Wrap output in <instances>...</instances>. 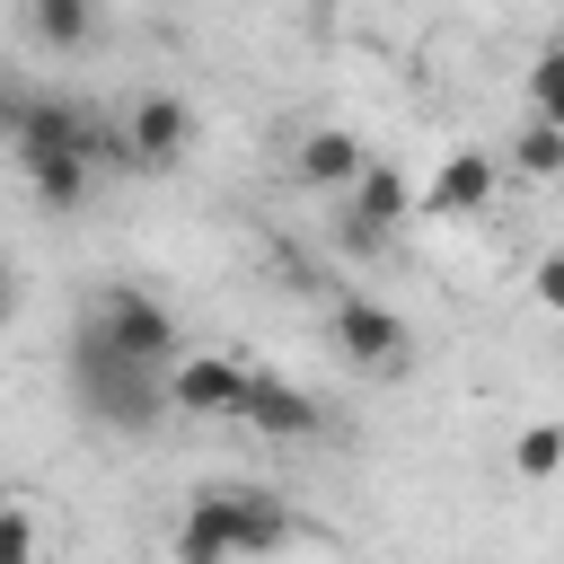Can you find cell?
I'll use <instances>...</instances> for the list:
<instances>
[{
  "label": "cell",
  "mask_w": 564,
  "mask_h": 564,
  "mask_svg": "<svg viewBox=\"0 0 564 564\" xmlns=\"http://www.w3.org/2000/svg\"><path fill=\"white\" fill-rule=\"evenodd\" d=\"M467 212H494V150H449L414 194V220H467Z\"/></svg>",
  "instance_id": "ba28073f"
},
{
  "label": "cell",
  "mask_w": 564,
  "mask_h": 564,
  "mask_svg": "<svg viewBox=\"0 0 564 564\" xmlns=\"http://www.w3.org/2000/svg\"><path fill=\"white\" fill-rule=\"evenodd\" d=\"M167 555H176V564H229L238 546H229V529H220L212 511H194V502H185V520H176V538H167Z\"/></svg>",
  "instance_id": "9a60e30c"
},
{
  "label": "cell",
  "mask_w": 564,
  "mask_h": 564,
  "mask_svg": "<svg viewBox=\"0 0 564 564\" xmlns=\"http://www.w3.org/2000/svg\"><path fill=\"white\" fill-rule=\"evenodd\" d=\"M238 423H256V432H273V441H308V432H326V405H317L308 388H291L282 370H256Z\"/></svg>",
  "instance_id": "30bf717a"
},
{
  "label": "cell",
  "mask_w": 564,
  "mask_h": 564,
  "mask_svg": "<svg viewBox=\"0 0 564 564\" xmlns=\"http://www.w3.org/2000/svg\"><path fill=\"white\" fill-rule=\"evenodd\" d=\"M529 115L564 123V35H555V44H538V62H529Z\"/></svg>",
  "instance_id": "2e32d148"
},
{
  "label": "cell",
  "mask_w": 564,
  "mask_h": 564,
  "mask_svg": "<svg viewBox=\"0 0 564 564\" xmlns=\"http://www.w3.org/2000/svg\"><path fill=\"white\" fill-rule=\"evenodd\" d=\"M88 176H97L88 150H62V159H35V167H26V185H35L44 212H79V203H88Z\"/></svg>",
  "instance_id": "7c38bea8"
},
{
  "label": "cell",
  "mask_w": 564,
  "mask_h": 564,
  "mask_svg": "<svg viewBox=\"0 0 564 564\" xmlns=\"http://www.w3.org/2000/svg\"><path fill=\"white\" fill-rule=\"evenodd\" d=\"M185 150H194V106L185 97H167V88H141L132 97V115H123V167H185Z\"/></svg>",
  "instance_id": "8992f818"
},
{
  "label": "cell",
  "mask_w": 564,
  "mask_h": 564,
  "mask_svg": "<svg viewBox=\"0 0 564 564\" xmlns=\"http://www.w3.org/2000/svg\"><path fill=\"white\" fill-rule=\"evenodd\" d=\"M370 167V141L361 132H344V123H317L300 150H291V176L308 185V194H352V176Z\"/></svg>",
  "instance_id": "9c48e42d"
},
{
  "label": "cell",
  "mask_w": 564,
  "mask_h": 564,
  "mask_svg": "<svg viewBox=\"0 0 564 564\" xmlns=\"http://www.w3.org/2000/svg\"><path fill=\"white\" fill-rule=\"evenodd\" d=\"M0 564H35V511L26 502L0 511Z\"/></svg>",
  "instance_id": "e0dca14e"
},
{
  "label": "cell",
  "mask_w": 564,
  "mask_h": 564,
  "mask_svg": "<svg viewBox=\"0 0 564 564\" xmlns=\"http://www.w3.org/2000/svg\"><path fill=\"white\" fill-rule=\"evenodd\" d=\"M511 167H520V176H564V123L529 115V123L511 132Z\"/></svg>",
  "instance_id": "5bb4252c"
},
{
  "label": "cell",
  "mask_w": 564,
  "mask_h": 564,
  "mask_svg": "<svg viewBox=\"0 0 564 564\" xmlns=\"http://www.w3.org/2000/svg\"><path fill=\"white\" fill-rule=\"evenodd\" d=\"M529 300H538L546 317H564V247H546V256L529 264Z\"/></svg>",
  "instance_id": "ac0fdd59"
},
{
  "label": "cell",
  "mask_w": 564,
  "mask_h": 564,
  "mask_svg": "<svg viewBox=\"0 0 564 564\" xmlns=\"http://www.w3.org/2000/svg\"><path fill=\"white\" fill-rule=\"evenodd\" d=\"M511 476H520V485L564 476V423H520V432H511Z\"/></svg>",
  "instance_id": "4fadbf2b"
},
{
  "label": "cell",
  "mask_w": 564,
  "mask_h": 564,
  "mask_svg": "<svg viewBox=\"0 0 564 564\" xmlns=\"http://www.w3.org/2000/svg\"><path fill=\"white\" fill-rule=\"evenodd\" d=\"M88 326H97L115 352H132V361L176 370V308H167L159 291H141V282H106V291L88 300Z\"/></svg>",
  "instance_id": "7a4b0ae2"
},
{
  "label": "cell",
  "mask_w": 564,
  "mask_h": 564,
  "mask_svg": "<svg viewBox=\"0 0 564 564\" xmlns=\"http://www.w3.org/2000/svg\"><path fill=\"white\" fill-rule=\"evenodd\" d=\"M247 388H256V361L247 352H176V370H167V405L194 414V423L247 414Z\"/></svg>",
  "instance_id": "277c9868"
},
{
  "label": "cell",
  "mask_w": 564,
  "mask_h": 564,
  "mask_svg": "<svg viewBox=\"0 0 564 564\" xmlns=\"http://www.w3.org/2000/svg\"><path fill=\"white\" fill-rule=\"evenodd\" d=\"M70 397H79L88 414L123 423V432H141L150 414H176V405H167V370H150V361H132V352H115L88 317L70 326Z\"/></svg>",
  "instance_id": "6da1fadb"
},
{
  "label": "cell",
  "mask_w": 564,
  "mask_h": 564,
  "mask_svg": "<svg viewBox=\"0 0 564 564\" xmlns=\"http://www.w3.org/2000/svg\"><path fill=\"white\" fill-rule=\"evenodd\" d=\"M26 26L44 53H88L97 44V0H26Z\"/></svg>",
  "instance_id": "8fae6325"
},
{
  "label": "cell",
  "mask_w": 564,
  "mask_h": 564,
  "mask_svg": "<svg viewBox=\"0 0 564 564\" xmlns=\"http://www.w3.org/2000/svg\"><path fill=\"white\" fill-rule=\"evenodd\" d=\"M344 212H335V238L352 247V256H370L388 229H405L414 220V185H405V167L397 159H370L361 176H352V194H335Z\"/></svg>",
  "instance_id": "3957f363"
},
{
  "label": "cell",
  "mask_w": 564,
  "mask_h": 564,
  "mask_svg": "<svg viewBox=\"0 0 564 564\" xmlns=\"http://www.w3.org/2000/svg\"><path fill=\"white\" fill-rule=\"evenodd\" d=\"M335 344H344V361H361V370H405V352H414L405 317L379 308L370 291H344V300H335Z\"/></svg>",
  "instance_id": "52a82bcc"
},
{
  "label": "cell",
  "mask_w": 564,
  "mask_h": 564,
  "mask_svg": "<svg viewBox=\"0 0 564 564\" xmlns=\"http://www.w3.org/2000/svg\"><path fill=\"white\" fill-rule=\"evenodd\" d=\"M194 511H212L238 555H282V546L300 538V520H291V502H282L273 485H203Z\"/></svg>",
  "instance_id": "5b68a950"
}]
</instances>
